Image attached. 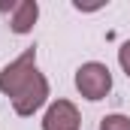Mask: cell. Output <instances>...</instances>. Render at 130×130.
Masks as SVG:
<instances>
[{
	"mask_svg": "<svg viewBox=\"0 0 130 130\" xmlns=\"http://www.w3.org/2000/svg\"><path fill=\"white\" fill-rule=\"evenodd\" d=\"M118 64H121V70L127 73V79H130V39L118 48Z\"/></svg>",
	"mask_w": 130,
	"mask_h": 130,
	"instance_id": "cell-7",
	"label": "cell"
},
{
	"mask_svg": "<svg viewBox=\"0 0 130 130\" xmlns=\"http://www.w3.org/2000/svg\"><path fill=\"white\" fill-rule=\"evenodd\" d=\"M36 73H39V70H36V48L30 45V48H24L12 64H6L0 70V94H6V97L12 100Z\"/></svg>",
	"mask_w": 130,
	"mask_h": 130,
	"instance_id": "cell-1",
	"label": "cell"
},
{
	"mask_svg": "<svg viewBox=\"0 0 130 130\" xmlns=\"http://www.w3.org/2000/svg\"><path fill=\"white\" fill-rule=\"evenodd\" d=\"M45 100H48V79H45L42 73H36L30 82L12 97V109H15V115L27 118V115H33L36 109L45 106Z\"/></svg>",
	"mask_w": 130,
	"mask_h": 130,
	"instance_id": "cell-3",
	"label": "cell"
},
{
	"mask_svg": "<svg viewBox=\"0 0 130 130\" xmlns=\"http://www.w3.org/2000/svg\"><path fill=\"white\" fill-rule=\"evenodd\" d=\"M79 127H82V115L76 103L70 100H55L42 115V130H79Z\"/></svg>",
	"mask_w": 130,
	"mask_h": 130,
	"instance_id": "cell-4",
	"label": "cell"
},
{
	"mask_svg": "<svg viewBox=\"0 0 130 130\" xmlns=\"http://www.w3.org/2000/svg\"><path fill=\"white\" fill-rule=\"evenodd\" d=\"M0 12L9 15L12 33H30L39 18V3L36 0H15V3H0Z\"/></svg>",
	"mask_w": 130,
	"mask_h": 130,
	"instance_id": "cell-5",
	"label": "cell"
},
{
	"mask_svg": "<svg viewBox=\"0 0 130 130\" xmlns=\"http://www.w3.org/2000/svg\"><path fill=\"white\" fill-rule=\"evenodd\" d=\"M76 88H79L82 97L91 100V103L103 100L109 91H112V73H109V67L100 64V61L82 64L79 70H76Z\"/></svg>",
	"mask_w": 130,
	"mask_h": 130,
	"instance_id": "cell-2",
	"label": "cell"
},
{
	"mask_svg": "<svg viewBox=\"0 0 130 130\" xmlns=\"http://www.w3.org/2000/svg\"><path fill=\"white\" fill-rule=\"evenodd\" d=\"M100 130H130V118L121 112H112V115L100 118Z\"/></svg>",
	"mask_w": 130,
	"mask_h": 130,
	"instance_id": "cell-6",
	"label": "cell"
}]
</instances>
